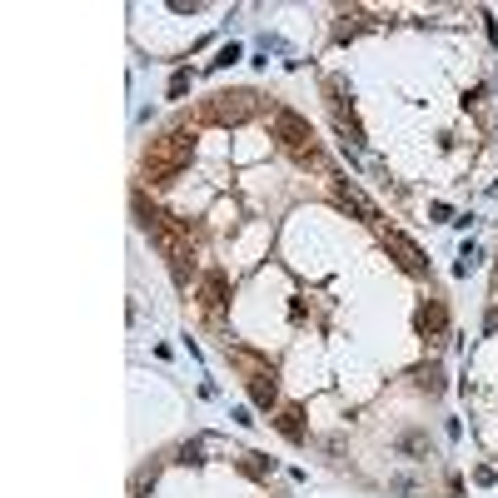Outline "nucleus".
<instances>
[{"instance_id":"obj_1","label":"nucleus","mask_w":498,"mask_h":498,"mask_svg":"<svg viewBox=\"0 0 498 498\" xmlns=\"http://www.w3.org/2000/svg\"><path fill=\"white\" fill-rule=\"evenodd\" d=\"M140 225L150 230V240L159 244V254L170 259V274H175L180 284H190L195 259H199V249H195V240H190V225H180V219L164 214V209H145V199H140Z\"/></svg>"},{"instance_id":"obj_2","label":"nucleus","mask_w":498,"mask_h":498,"mask_svg":"<svg viewBox=\"0 0 498 498\" xmlns=\"http://www.w3.org/2000/svg\"><path fill=\"white\" fill-rule=\"evenodd\" d=\"M195 159V130L175 125L145 150V185H175Z\"/></svg>"},{"instance_id":"obj_3","label":"nucleus","mask_w":498,"mask_h":498,"mask_svg":"<svg viewBox=\"0 0 498 498\" xmlns=\"http://www.w3.org/2000/svg\"><path fill=\"white\" fill-rule=\"evenodd\" d=\"M274 140H280V150L294 164H304V170H324V150H319V140H314V130H309L304 115H294V110H274Z\"/></svg>"},{"instance_id":"obj_4","label":"nucleus","mask_w":498,"mask_h":498,"mask_svg":"<svg viewBox=\"0 0 498 498\" xmlns=\"http://www.w3.org/2000/svg\"><path fill=\"white\" fill-rule=\"evenodd\" d=\"M384 235V249H389V259L404 269V274H414V280H419V274H428V259H424V249L404 235V230H379Z\"/></svg>"},{"instance_id":"obj_5","label":"nucleus","mask_w":498,"mask_h":498,"mask_svg":"<svg viewBox=\"0 0 498 498\" xmlns=\"http://www.w3.org/2000/svg\"><path fill=\"white\" fill-rule=\"evenodd\" d=\"M249 115H254V95L249 90H225V95L209 100V120L214 125H244Z\"/></svg>"},{"instance_id":"obj_6","label":"nucleus","mask_w":498,"mask_h":498,"mask_svg":"<svg viewBox=\"0 0 498 498\" xmlns=\"http://www.w3.org/2000/svg\"><path fill=\"white\" fill-rule=\"evenodd\" d=\"M324 95H329V110H334L339 135H349V145L359 150V145H364V130H359V120H354V105H349V95H344V80H329Z\"/></svg>"},{"instance_id":"obj_7","label":"nucleus","mask_w":498,"mask_h":498,"mask_svg":"<svg viewBox=\"0 0 498 498\" xmlns=\"http://www.w3.org/2000/svg\"><path fill=\"white\" fill-rule=\"evenodd\" d=\"M334 199H339V209H349V214H359L364 225H379V204L359 190V185H349V180H339L334 175Z\"/></svg>"},{"instance_id":"obj_8","label":"nucleus","mask_w":498,"mask_h":498,"mask_svg":"<svg viewBox=\"0 0 498 498\" xmlns=\"http://www.w3.org/2000/svg\"><path fill=\"white\" fill-rule=\"evenodd\" d=\"M225 294H230L225 269H204V280H199V304H204V314H209V319L225 309Z\"/></svg>"},{"instance_id":"obj_9","label":"nucleus","mask_w":498,"mask_h":498,"mask_svg":"<svg viewBox=\"0 0 498 498\" xmlns=\"http://www.w3.org/2000/svg\"><path fill=\"white\" fill-rule=\"evenodd\" d=\"M444 329H449V309H444V299H428V304L419 309V334H424V339H444Z\"/></svg>"},{"instance_id":"obj_10","label":"nucleus","mask_w":498,"mask_h":498,"mask_svg":"<svg viewBox=\"0 0 498 498\" xmlns=\"http://www.w3.org/2000/svg\"><path fill=\"white\" fill-rule=\"evenodd\" d=\"M249 399H254L259 409H274V404H280V384H274V369L249 374Z\"/></svg>"},{"instance_id":"obj_11","label":"nucleus","mask_w":498,"mask_h":498,"mask_svg":"<svg viewBox=\"0 0 498 498\" xmlns=\"http://www.w3.org/2000/svg\"><path fill=\"white\" fill-rule=\"evenodd\" d=\"M274 424H280V433L289 438V444H304V409H299V404H284Z\"/></svg>"},{"instance_id":"obj_12","label":"nucleus","mask_w":498,"mask_h":498,"mask_svg":"<svg viewBox=\"0 0 498 498\" xmlns=\"http://www.w3.org/2000/svg\"><path fill=\"white\" fill-rule=\"evenodd\" d=\"M364 25H369L364 11H339V15H334V40H349V35H359Z\"/></svg>"},{"instance_id":"obj_13","label":"nucleus","mask_w":498,"mask_h":498,"mask_svg":"<svg viewBox=\"0 0 498 498\" xmlns=\"http://www.w3.org/2000/svg\"><path fill=\"white\" fill-rule=\"evenodd\" d=\"M240 468H244L249 478H264V473H269V459H264V454H240Z\"/></svg>"},{"instance_id":"obj_14","label":"nucleus","mask_w":498,"mask_h":498,"mask_svg":"<svg viewBox=\"0 0 498 498\" xmlns=\"http://www.w3.org/2000/svg\"><path fill=\"white\" fill-rule=\"evenodd\" d=\"M185 90H190V75H185V70H180V75H175V80H170V95H185Z\"/></svg>"}]
</instances>
